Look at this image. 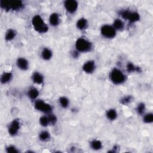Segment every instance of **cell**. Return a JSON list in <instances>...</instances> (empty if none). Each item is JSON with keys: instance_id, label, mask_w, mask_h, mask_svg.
Segmentation results:
<instances>
[{"instance_id": "1", "label": "cell", "mask_w": 153, "mask_h": 153, "mask_svg": "<svg viewBox=\"0 0 153 153\" xmlns=\"http://www.w3.org/2000/svg\"><path fill=\"white\" fill-rule=\"evenodd\" d=\"M24 2L19 0L13 1H0V7L4 11H19L24 8Z\"/></svg>"}, {"instance_id": "2", "label": "cell", "mask_w": 153, "mask_h": 153, "mask_svg": "<svg viewBox=\"0 0 153 153\" xmlns=\"http://www.w3.org/2000/svg\"><path fill=\"white\" fill-rule=\"evenodd\" d=\"M31 23L33 29L39 33H45L48 30V25L39 14H36L32 17Z\"/></svg>"}, {"instance_id": "3", "label": "cell", "mask_w": 153, "mask_h": 153, "mask_svg": "<svg viewBox=\"0 0 153 153\" xmlns=\"http://www.w3.org/2000/svg\"><path fill=\"white\" fill-rule=\"evenodd\" d=\"M109 79L115 85H121L126 81V75L120 69L113 68L109 72Z\"/></svg>"}, {"instance_id": "4", "label": "cell", "mask_w": 153, "mask_h": 153, "mask_svg": "<svg viewBox=\"0 0 153 153\" xmlns=\"http://www.w3.org/2000/svg\"><path fill=\"white\" fill-rule=\"evenodd\" d=\"M75 50L79 53H87L90 51L93 48L91 42L84 37L78 38L75 43Z\"/></svg>"}, {"instance_id": "5", "label": "cell", "mask_w": 153, "mask_h": 153, "mask_svg": "<svg viewBox=\"0 0 153 153\" xmlns=\"http://www.w3.org/2000/svg\"><path fill=\"white\" fill-rule=\"evenodd\" d=\"M33 106L35 109L44 114H48L53 111V107L51 105L45 101L41 99H36L34 101Z\"/></svg>"}, {"instance_id": "6", "label": "cell", "mask_w": 153, "mask_h": 153, "mask_svg": "<svg viewBox=\"0 0 153 153\" xmlns=\"http://www.w3.org/2000/svg\"><path fill=\"white\" fill-rule=\"evenodd\" d=\"M120 16L124 19L128 20L130 23H133L140 20V15L137 12L129 10H121L119 12Z\"/></svg>"}, {"instance_id": "7", "label": "cell", "mask_w": 153, "mask_h": 153, "mask_svg": "<svg viewBox=\"0 0 153 153\" xmlns=\"http://www.w3.org/2000/svg\"><path fill=\"white\" fill-rule=\"evenodd\" d=\"M100 34L103 37L106 39H113L116 36L117 31L112 25L105 24L100 29Z\"/></svg>"}, {"instance_id": "8", "label": "cell", "mask_w": 153, "mask_h": 153, "mask_svg": "<svg viewBox=\"0 0 153 153\" xmlns=\"http://www.w3.org/2000/svg\"><path fill=\"white\" fill-rule=\"evenodd\" d=\"M21 123L19 119H14L7 128V131L8 134L11 136H16L19 133V131L20 129Z\"/></svg>"}, {"instance_id": "9", "label": "cell", "mask_w": 153, "mask_h": 153, "mask_svg": "<svg viewBox=\"0 0 153 153\" xmlns=\"http://www.w3.org/2000/svg\"><path fill=\"white\" fill-rule=\"evenodd\" d=\"M65 10L69 14L75 13L78 8V2L75 0H66L63 2Z\"/></svg>"}, {"instance_id": "10", "label": "cell", "mask_w": 153, "mask_h": 153, "mask_svg": "<svg viewBox=\"0 0 153 153\" xmlns=\"http://www.w3.org/2000/svg\"><path fill=\"white\" fill-rule=\"evenodd\" d=\"M96 69V63L93 60H88L84 63L82 66V70L87 74H93Z\"/></svg>"}, {"instance_id": "11", "label": "cell", "mask_w": 153, "mask_h": 153, "mask_svg": "<svg viewBox=\"0 0 153 153\" xmlns=\"http://www.w3.org/2000/svg\"><path fill=\"white\" fill-rule=\"evenodd\" d=\"M16 63L18 69L22 71H26L29 68V61L25 57H19L16 60Z\"/></svg>"}, {"instance_id": "12", "label": "cell", "mask_w": 153, "mask_h": 153, "mask_svg": "<svg viewBox=\"0 0 153 153\" xmlns=\"http://www.w3.org/2000/svg\"><path fill=\"white\" fill-rule=\"evenodd\" d=\"M49 24L53 27L57 26L60 23V17L58 13L53 12L50 14L48 18Z\"/></svg>"}, {"instance_id": "13", "label": "cell", "mask_w": 153, "mask_h": 153, "mask_svg": "<svg viewBox=\"0 0 153 153\" xmlns=\"http://www.w3.org/2000/svg\"><path fill=\"white\" fill-rule=\"evenodd\" d=\"M31 79L33 82L37 85H41L43 84L44 81L43 75L38 71H35L32 73L31 75Z\"/></svg>"}, {"instance_id": "14", "label": "cell", "mask_w": 153, "mask_h": 153, "mask_svg": "<svg viewBox=\"0 0 153 153\" xmlns=\"http://www.w3.org/2000/svg\"><path fill=\"white\" fill-rule=\"evenodd\" d=\"M88 26V22L87 19L84 17H81L78 19V20L76 22V27L81 30H85L87 29Z\"/></svg>"}, {"instance_id": "15", "label": "cell", "mask_w": 153, "mask_h": 153, "mask_svg": "<svg viewBox=\"0 0 153 153\" xmlns=\"http://www.w3.org/2000/svg\"><path fill=\"white\" fill-rule=\"evenodd\" d=\"M39 95V92L38 88L36 87H32L29 88V90L27 91V97L32 100H36L38 99V97Z\"/></svg>"}, {"instance_id": "16", "label": "cell", "mask_w": 153, "mask_h": 153, "mask_svg": "<svg viewBox=\"0 0 153 153\" xmlns=\"http://www.w3.org/2000/svg\"><path fill=\"white\" fill-rule=\"evenodd\" d=\"M13 77V74L11 72H4L0 78V81L2 84H7L11 82Z\"/></svg>"}, {"instance_id": "17", "label": "cell", "mask_w": 153, "mask_h": 153, "mask_svg": "<svg viewBox=\"0 0 153 153\" xmlns=\"http://www.w3.org/2000/svg\"><path fill=\"white\" fill-rule=\"evenodd\" d=\"M41 57L44 60H50L53 57V52L48 47H44L41 52Z\"/></svg>"}, {"instance_id": "18", "label": "cell", "mask_w": 153, "mask_h": 153, "mask_svg": "<svg viewBox=\"0 0 153 153\" xmlns=\"http://www.w3.org/2000/svg\"><path fill=\"white\" fill-rule=\"evenodd\" d=\"M105 116L108 120L111 121H115L118 117V112L115 109L110 108L106 111Z\"/></svg>"}, {"instance_id": "19", "label": "cell", "mask_w": 153, "mask_h": 153, "mask_svg": "<svg viewBox=\"0 0 153 153\" xmlns=\"http://www.w3.org/2000/svg\"><path fill=\"white\" fill-rule=\"evenodd\" d=\"M17 35V32L15 29L10 28L8 29L5 33V36H4V39L7 42H10L11 41H13Z\"/></svg>"}, {"instance_id": "20", "label": "cell", "mask_w": 153, "mask_h": 153, "mask_svg": "<svg viewBox=\"0 0 153 153\" xmlns=\"http://www.w3.org/2000/svg\"><path fill=\"white\" fill-rule=\"evenodd\" d=\"M112 26L115 29V30L117 32L119 30H122L124 29V23L122 19L118 18L114 20Z\"/></svg>"}, {"instance_id": "21", "label": "cell", "mask_w": 153, "mask_h": 153, "mask_svg": "<svg viewBox=\"0 0 153 153\" xmlns=\"http://www.w3.org/2000/svg\"><path fill=\"white\" fill-rule=\"evenodd\" d=\"M51 138L50 133L47 130H42L38 134V139L42 142L48 141Z\"/></svg>"}, {"instance_id": "22", "label": "cell", "mask_w": 153, "mask_h": 153, "mask_svg": "<svg viewBox=\"0 0 153 153\" xmlns=\"http://www.w3.org/2000/svg\"><path fill=\"white\" fill-rule=\"evenodd\" d=\"M90 148L94 151H99L103 147L102 142L99 139H93L90 142Z\"/></svg>"}, {"instance_id": "23", "label": "cell", "mask_w": 153, "mask_h": 153, "mask_svg": "<svg viewBox=\"0 0 153 153\" xmlns=\"http://www.w3.org/2000/svg\"><path fill=\"white\" fill-rule=\"evenodd\" d=\"M59 104L61 108L63 109H66L69 106L70 101L67 97L62 96L59 99Z\"/></svg>"}, {"instance_id": "24", "label": "cell", "mask_w": 153, "mask_h": 153, "mask_svg": "<svg viewBox=\"0 0 153 153\" xmlns=\"http://www.w3.org/2000/svg\"><path fill=\"white\" fill-rule=\"evenodd\" d=\"M39 123L40 126L43 127H47V126H50L49 120H48L47 114H44L39 117Z\"/></svg>"}, {"instance_id": "25", "label": "cell", "mask_w": 153, "mask_h": 153, "mask_svg": "<svg viewBox=\"0 0 153 153\" xmlns=\"http://www.w3.org/2000/svg\"><path fill=\"white\" fill-rule=\"evenodd\" d=\"M143 122L145 124H151L153 121V114L152 112L145 113L143 115Z\"/></svg>"}, {"instance_id": "26", "label": "cell", "mask_w": 153, "mask_h": 153, "mask_svg": "<svg viewBox=\"0 0 153 153\" xmlns=\"http://www.w3.org/2000/svg\"><path fill=\"white\" fill-rule=\"evenodd\" d=\"M146 105L143 102H140L136 106V111L138 115H143L145 113Z\"/></svg>"}, {"instance_id": "27", "label": "cell", "mask_w": 153, "mask_h": 153, "mask_svg": "<svg viewBox=\"0 0 153 153\" xmlns=\"http://www.w3.org/2000/svg\"><path fill=\"white\" fill-rule=\"evenodd\" d=\"M48 120H49V123L50 126H54L57 122V118L55 114H54L53 112L47 114Z\"/></svg>"}, {"instance_id": "28", "label": "cell", "mask_w": 153, "mask_h": 153, "mask_svg": "<svg viewBox=\"0 0 153 153\" xmlns=\"http://www.w3.org/2000/svg\"><path fill=\"white\" fill-rule=\"evenodd\" d=\"M126 69L128 72H137L139 71V68L137 66H136L133 63L131 62H128L126 66Z\"/></svg>"}, {"instance_id": "29", "label": "cell", "mask_w": 153, "mask_h": 153, "mask_svg": "<svg viewBox=\"0 0 153 153\" xmlns=\"http://www.w3.org/2000/svg\"><path fill=\"white\" fill-rule=\"evenodd\" d=\"M5 151L7 153H18L19 152V150L13 145H8L5 147Z\"/></svg>"}, {"instance_id": "30", "label": "cell", "mask_w": 153, "mask_h": 153, "mask_svg": "<svg viewBox=\"0 0 153 153\" xmlns=\"http://www.w3.org/2000/svg\"><path fill=\"white\" fill-rule=\"evenodd\" d=\"M132 101V97L131 96L128 95V96H126L123 97L121 100H120V103L123 105H127L128 103H130Z\"/></svg>"}]
</instances>
